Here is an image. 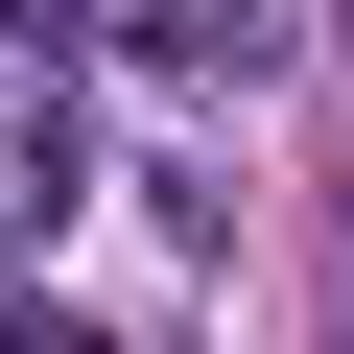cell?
<instances>
[{"mask_svg": "<svg viewBox=\"0 0 354 354\" xmlns=\"http://www.w3.org/2000/svg\"><path fill=\"white\" fill-rule=\"evenodd\" d=\"M71 189H95V142H71V95H48V71H0V260H24V236H48Z\"/></svg>", "mask_w": 354, "mask_h": 354, "instance_id": "cell-1", "label": "cell"}, {"mask_svg": "<svg viewBox=\"0 0 354 354\" xmlns=\"http://www.w3.org/2000/svg\"><path fill=\"white\" fill-rule=\"evenodd\" d=\"M118 48H142V71H260L283 0H118Z\"/></svg>", "mask_w": 354, "mask_h": 354, "instance_id": "cell-2", "label": "cell"}]
</instances>
